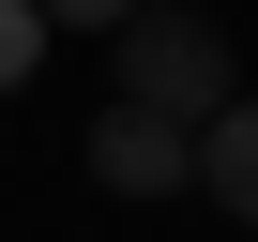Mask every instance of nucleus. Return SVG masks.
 Returning <instances> with one entry per match:
<instances>
[{
	"label": "nucleus",
	"mask_w": 258,
	"mask_h": 242,
	"mask_svg": "<svg viewBox=\"0 0 258 242\" xmlns=\"http://www.w3.org/2000/svg\"><path fill=\"white\" fill-rule=\"evenodd\" d=\"M121 106L137 121H182V137H213V121L243 106V76H228V31L213 16H121Z\"/></svg>",
	"instance_id": "f257e3e1"
},
{
	"label": "nucleus",
	"mask_w": 258,
	"mask_h": 242,
	"mask_svg": "<svg viewBox=\"0 0 258 242\" xmlns=\"http://www.w3.org/2000/svg\"><path fill=\"white\" fill-rule=\"evenodd\" d=\"M91 182H106V197H182V182H198V137H182V121L106 106V121H91Z\"/></svg>",
	"instance_id": "f03ea898"
},
{
	"label": "nucleus",
	"mask_w": 258,
	"mask_h": 242,
	"mask_svg": "<svg viewBox=\"0 0 258 242\" xmlns=\"http://www.w3.org/2000/svg\"><path fill=\"white\" fill-rule=\"evenodd\" d=\"M198 182H213V212H228V227H258V106H228L213 137H198Z\"/></svg>",
	"instance_id": "7ed1b4c3"
},
{
	"label": "nucleus",
	"mask_w": 258,
	"mask_h": 242,
	"mask_svg": "<svg viewBox=\"0 0 258 242\" xmlns=\"http://www.w3.org/2000/svg\"><path fill=\"white\" fill-rule=\"evenodd\" d=\"M31 61H46V0H0V91H16Z\"/></svg>",
	"instance_id": "20e7f679"
}]
</instances>
